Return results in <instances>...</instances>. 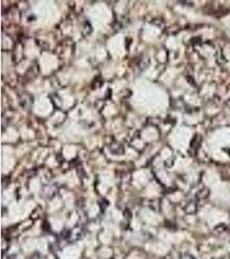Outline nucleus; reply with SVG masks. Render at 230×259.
<instances>
[{
	"instance_id": "nucleus-1",
	"label": "nucleus",
	"mask_w": 230,
	"mask_h": 259,
	"mask_svg": "<svg viewBox=\"0 0 230 259\" xmlns=\"http://www.w3.org/2000/svg\"><path fill=\"white\" fill-rule=\"evenodd\" d=\"M197 211V205L195 203H191L186 207V212L188 213H194Z\"/></svg>"
},
{
	"instance_id": "nucleus-2",
	"label": "nucleus",
	"mask_w": 230,
	"mask_h": 259,
	"mask_svg": "<svg viewBox=\"0 0 230 259\" xmlns=\"http://www.w3.org/2000/svg\"><path fill=\"white\" fill-rule=\"evenodd\" d=\"M227 226L224 224H221L219 226H217L215 228V232L216 233H221V232H224L225 231H227Z\"/></svg>"
},
{
	"instance_id": "nucleus-3",
	"label": "nucleus",
	"mask_w": 230,
	"mask_h": 259,
	"mask_svg": "<svg viewBox=\"0 0 230 259\" xmlns=\"http://www.w3.org/2000/svg\"><path fill=\"white\" fill-rule=\"evenodd\" d=\"M182 259H195L191 255H189V254H185V255H183V257H182Z\"/></svg>"
},
{
	"instance_id": "nucleus-4",
	"label": "nucleus",
	"mask_w": 230,
	"mask_h": 259,
	"mask_svg": "<svg viewBox=\"0 0 230 259\" xmlns=\"http://www.w3.org/2000/svg\"><path fill=\"white\" fill-rule=\"evenodd\" d=\"M227 103H228V106H230V99H228Z\"/></svg>"
}]
</instances>
